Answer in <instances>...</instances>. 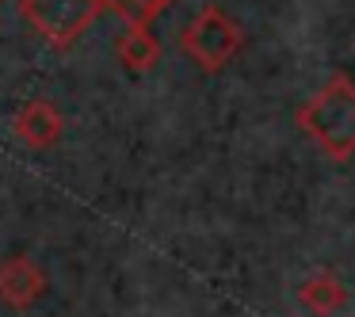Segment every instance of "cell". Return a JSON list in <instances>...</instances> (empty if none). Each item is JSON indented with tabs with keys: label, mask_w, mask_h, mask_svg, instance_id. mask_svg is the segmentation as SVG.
<instances>
[{
	"label": "cell",
	"mask_w": 355,
	"mask_h": 317,
	"mask_svg": "<svg viewBox=\"0 0 355 317\" xmlns=\"http://www.w3.org/2000/svg\"><path fill=\"white\" fill-rule=\"evenodd\" d=\"M42 291H46V271H42L31 256L16 252L0 264V302H4V306L27 309Z\"/></svg>",
	"instance_id": "cell-4"
},
{
	"label": "cell",
	"mask_w": 355,
	"mask_h": 317,
	"mask_svg": "<svg viewBox=\"0 0 355 317\" xmlns=\"http://www.w3.org/2000/svg\"><path fill=\"white\" fill-rule=\"evenodd\" d=\"M180 46H184V54L191 58L202 73H218L225 62H233V58L241 54V46H245V31H241V24L230 16V12L202 8L199 16L184 27Z\"/></svg>",
	"instance_id": "cell-2"
},
{
	"label": "cell",
	"mask_w": 355,
	"mask_h": 317,
	"mask_svg": "<svg viewBox=\"0 0 355 317\" xmlns=\"http://www.w3.org/2000/svg\"><path fill=\"white\" fill-rule=\"evenodd\" d=\"M344 302H347V286H344V279H340L336 271H329V268L309 271V275L302 279V286H298V306L306 309V314H313V317L340 314Z\"/></svg>",
	"instance_id": "cell-6"
},
{
	"label": "cell",
	"mask_w": 355,
	"mask_h": 317,
	"mask_svg": "<svg viewBox=\"0 0 355 317\" xmlns=\"http://www.w3.org/2000/svg\"><path fill=\"white\" fill-rule=\"evenodd\" d=\"M19 12L50 46L65 50L96 24L103 0H19Z\"/></svg>",
	"instance_id": "cell-3"
},
{
	"label": "cell",
	"mask_w": 355,
	"mask_h": 317,
	"mask_svg": "<svg viewBox=\"0 0 355 317\" xmlns=\"http://www.w3.org/2000/svg\"><path fill=\"white\" fill-rule=\"evenodd\" d=\"M172 0H103V8H111L126 27H149Z\"/></svg>",
	"instance_id": "cell-8"
},
{
	"label": "cell",
	"mask_w": 355,
	"mask_h": 317,
	"mask_svg": "<svg viewBox=\"0 0 355 317\" xmlns=\"http://www.w3.org/2000/svg\"><path fill=\"white\" fill-rule=\"evenodd\" d=\"M65 130V119H62V108H58L54 100H27L24 108L16 111V134L24 146L31 149H50L58 146V138H62Z\"/></svg>",
	"instance_id": "cell-5"
},
{
	"label": "cell",
	"mask_w": 355,
	"mask_h": 317,
	"mask_svg": "<svg viewBox=\"0 0 355 317\" xmlns=\"http://www.w3.org/2000/svg\"><path fill=\"white\" fill-rule=\"evenodd\" d=\"M119 54V65L130 73H149L157 62H161V42L153 39V31L149 27H126L123 39H119L115 46Z\"/></svg>",
	"instance_id": "cell-7"
},
{
	"label": "cell",
	"mask_w": 355,
	"mask_h": 317,
	"mask_svg": "<svg viewBox=\"0 0 355 317\" xmlns=\"http://www.w3.org/2000/svg\"><path fill=\"white\" fill-rule=\"evenodd\" d=\"M298 126L309 142H317L329 161L355 157V80L336 73L317 96L298 108Z\"/></svg>",
	"instance_id": "cell-1"
}]
</instances>
